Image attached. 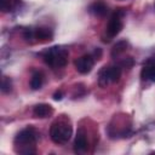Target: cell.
I'll use <instances>...</instances> for the list:
<instances>
[{
	"mask_svg": "<svg viewBox=\"0 0 155 155\" xmlns=\"http://www.w3.org/2000/svg\"><path fill=\"white\" fill-rule=\"evenodd\" d=\"M87 148H88V142L86 138V132L84 128H79L74 140V151L78 154H82L87 150Z\"/></svg>",
	"mask_w": 155,
	"mask_h": 155,
	"instance_id": "ba28073f",
	"label": "cell"
},
{
	"mask_svg": "<svg viewBox=\"0 0 155 155\" xmlns=\"http://www.w3.org/2000/svg\"><path fill=\"white\" fill-rule=\"evenodd\" d=\"M88 11H90L91 13H93L94 16L104 17V16L107 15V12H108V6H107L103 1L97 0V1H94V2H92V4L90 5Z\"/></svg>",
	"mask_w": 155,
	"mask_h": 155,
	"instance_id": "8fae6325",
	"label": "cell"
},
{
	"mask_svg": "<svg viewBox=\"0 0 155 155\" xmlns=\"http://www.w3.org/2000/svg\"><path fill=\"white\" fill-rule=\"evenodd\" d=\"M11 90H12V81H11V79L7 78V76H4L2 81H1V91L4 93H7Z\"/></svg>",
	"mask_w": 155,
	"mask_h": 155,
	"instance_id": "5bb4252c",
	"label": "cell"
},
{
	"mask_svg": "<svg viewBox=\"0 0 155 155\" xmlns=\"http://www.w3.org/2000/svg\"><path fill=\"white\" fill-rule=\"evenodd\" d=\"M127 41L126 40H120L117 41L114 46H113V50H111V57H117L120 53H122L124 51H126L127 48Z\"/></svg>",
	"mask_w": 155,
	"mask_h": 155,
	"instance_id": "4fadbf2b",
	"label": "cell"
},
{
	"mask_svg": "<svg viewBox=\"0 0 155 155\" xmlns=\"http://www.w3.org/2000/svg\"><path fill=\"white\" fill-rule=\"evenodd\" d=\"M140 76L143 80L155 82V57L147 61L145 65L140 71Z\"/></svg>",
	"mask_w": 155,
	"mask_h": 155,
	"instance_id": "9c48e42d",
	"label": "cell"
},
{
	"mask_svg": "<svg viewBox=\"0 0 155 155\" xmlns=\"http://www.w3.org/2000/svg\"><path fill=\"white\" fill-rule=\"evenodd\" d=\"M42 82H44V75L40 71H35L31 75V79H30V87H31V90L41 88Z\"/></svg>",
	"mask_w": 155,
	"mask_h": 155,
	"instance_id": "7c38bea8",
	"label": "cell"
},
{
	"mask_svg": "<svg viewBox=\"0 0 155 155\" xmlns=\"http://www.w3.org/2000/svg\"><path fill=\"white\" fill-rule=\"evenodd\" d=\"M122 15L124 11H116L111 15L108 25H107V34L109 38H114L116 36L121 29H122Z\"/></svg>",
	"mask_w": 155,
	"mask_h": 155,
	"instance_id": "5b68a950",
	"label": "cell"
},
{
	"mask_svg": "<svg viewBox=\"0 0 155 155\" xmlns=\"http://www.w3.org/2000/svg\"><path fill=\"white\" fill-rule=\"evenodd\" d=\"M15 5V0H0V7L4 12L10 11V8H12Z\"/></svg>",
	"mask_w": 155,
	"mask_h": 155,
	"instance_id": "9a60e30c",
	"label": "cell"
},
{
	"mask_svg": "<svg viewBox=\"0 0 155 155\" xmlns=\"http://www.w3.org/2000/svg\"><path fill=\"white\" fill-rule=\"evenodd\" d=\"M73 134L71 125L65 120L61 119L54 121L50 128V137L53 143L56 144H65Z\"/></svg>",
	"mask_w": 155,
	"mask_h": 155,
	"instance_id": "7a4b0ae2",
	"label": "cell"
},
{
	"mask_svg": "<svg viewBox=\"0 0 155 155\" xmlns=\"http://www.w3.org/2000/svg\"><path fill=\"white\" fill-rule=\"evenodd\" d=\"M38 138H39V133L36 128H34L33 126H28L23 128L17 133L13 140L16 153L25 154V155L35 154L36 153L35 144L38 142Z\"/></svg>",
	"mask_w": 155,
	"mask_h": 155,
	"instance_id": "6da1fadb",
	"label": "cell"
},
{
	"mask_svg": "<svg viewBox=\"0 0 155 155\" xmlns=\"http://www.w3.org/2000/svg\"><path fill=\"white\" fill-rule=\"evenodd\" d=\"M33 114H34L35 117L45 119V117H48L53 114V108L47 103H40V104H36L34 107Z\"/></svg>",
	"mask_w": 155,
	"mask_h": 155,
	"instance_id": "30bf717a",
	"label": "cell"
},
{
	"mask_svg": "<svg viewBox=\"0 0 155 155\" xmlns=\"http://www.w3.org/2000/svg\"><path fill=\"white\" fill-rule=\"evenodd\" d=\"M94 65V57L92 54H84L74 61V67L80 74H87Z\"/></svg>",
	"mask_w": 155,
	"mask_h": 155,
	"instance_id": "8992f818",
	"label": "cell"
},
{
	"mask_svg": "<svg viewBox=\"0 0 155 155\" xmlns=\"http://www.w3.org/2000/svg\"><path fill=\"white\" fill-rule=\"evenodd\" d=\"M42 58L47 65L52 68H62L68 62V51L62 47L53 46L42 52Z\"/></svg>",
	"mask_w": 155,
	"mask_h": 155,
	"instance_id": "3957f363",
	"label": "cell"
},
{
	"mask_svg": "<svg viewBox=\"0 0 155 155\" xmlns=\"http://www.w3.org/2000/svg\"><path fill=\"white\" fill-rule=\"evenodd\" d=\"M24 38L25 40H30L34 38L39 41H47L52 39V31L48 28H38L35 30L28 29L24 31Z\"/></svg>",
	"mask_w": 155,
	"mask_h": 155,
	"instance_id": "52a82bcc",
	"label": "cell"
},
{
	"mask_svg": "<svg viewBox=\"0 0 155 155\" xmlns=\"http://www.w3.org/2000/svg\"><path fill=\"white\" fill-rule=\"evenodd\" d=\"M63 98V93H62V91H57V92H54V94H53V99L54 101H61Z\"/></svg>",
	"mask_w": 155,
	"mask_h": 155,
	"instance_id": "e0dca14e",
	"label": "cell"
},
{
	"mask_svg": "<svg viewBox=\"0 0 155 155\" xmlns=\"http://www.w3.org/2000/svg\"><path fill=\"white\" fill-rule=\"evenodd\" d=\"M132 65H133V58L132 57H127L120 62V67H122V68H132Z\"/></svg>",
	"mask_w": 155,
	"mask_h": 155,
	"instance_id": "2e32d148",
	"label": "cell"
},
{
	"mask_svg": "<svg viewBox=\"0 0 155 155\" xmlns=\"http://www.w3.org/2000/svg\"><path fill=\"white\" fill-rule=\"evenodd\" d=\"M121 76V67L120 65H109L103 67L99 70L98 84L102 87H105L110 82H117Z\"/></svg>",
	"mask_w": 155,
	"mask_h": 155,
	"instance_id": "277c9868",
	"label": "cell"
}]
</instances>
